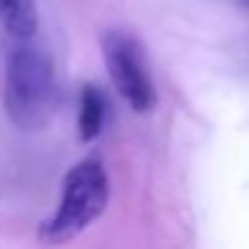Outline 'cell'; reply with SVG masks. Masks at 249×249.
Returning a JSON list of instances; mask_svg holds the SVG:
<instances>
[{"label": "cell", "mask_w": 249, "mask_h": 249, "mask_svg": "<svg viewBox=\"0 0 249 249\" xmlns=\"http://www.w3.org/2000/svg\"><path fill=\"white\" fill-rule=\"evenodd\" d=\"M2 107L19 131H41L58 107V78L49 51L32 39H12L5 56Z\"/></svg>", "instance_id": "1"}, {"label": "cell", "mask_w": 249, "mask_h": 249, "mask_svg": "<svg viewBox=\"0 0 249 249\" xmlns=\"http://www.w3.org/2000/svg\"><path fill=\"white\" fill-rule=\"evenodd\" d=\"M111 196L109 177L97 158H85L68 169L61 198L51 218L39 225V240L49 247L66 245L102 218Z\"/></svg>", "instance_id": "2"}, {"label": "cell", "mask_w": 249, "mask_h": 249, "mask_svg": "<svg viewBox=\"0 0 249 249\" xmlns=\"http://www.w3.org/2000/svg\"><path fill=\"white\" fill-rule=\"evenodd\" d=\"M102 56L116 92L133 111L148 114L158 107V87L133 34L124 29H107L102 34Z\"/></svg>", "instance_id": "3"}, {"label": "cell", "mask_w": 249, "mask_h": 249, "mask_svg": "<svg viewBox=\"0 0 249 249\" xmlns=\"http://www.w3.org/2000/svg\"><path fill=\"white\" fill-rule=\"evenodd\" d=\"M78 107H80L78 109V133H80V141L92 143L102 133L104 121H107V109H109L107 94L102 92V87L87 83L80 89V104Z\"/></svg>", "instance_id": "4"}, {"label": "cell", "mask_w": 249, "mask_h": 249, "mask_svg": "<svg viewBox=\"0 0 249 249\" xmlns=\"http://www.w3.org/2000/svg\"><path fill=\"white\" fill-rule=\"evenodd\" d=\"M0 27L10 39H32L39 29L34 0H0Z\"/></svg>", "instance_id": "5"}, {"label": "cell", "mask_w": 249, "mask_h": 249, "mask_svg": "<svg viewBox=\"0 0 249 249\" xmlns=\"http://www.w3.org/2000/svg\"><path fill=\"white\" fill-rule=\"evenodd\" d=\"M240 5H242V7H245V10L249 12V0H240Z\"/></svg>", "instance_id": "6"}]
</instances>
